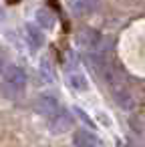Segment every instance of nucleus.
Wrapping results in <instances>:
<instances>
[{"label":"nucleus","mask_w":145,"mask_h":147,"mask_svg":"<svg viewBox=\"0 0 145 147\" xmlns=\"http://www.w3.org/2000/svg\"><path fill=\"white\" fill-rule=\"evenodd\" d=\"M26 73L24 69H20L18 65H8L2 71V87L10 93V95H18L26 89Z\"/></svg>","instance_id":"obj_1"},{"label":"nucleus","mask_w":145,"mask_h":147,"mask_svg":"<svg viewBox=\"0 0 145 147\" xmlns=\"http://www.w3.org/2000/svg\"><path fill=\"white\" fill-rule=\"evenodd\" d=\"M75 127V117L71 115V111L67 109H59L51 119H49V129L55 135H63L67 131H71Z\"/></svg>","instance_id":"obj_2"},{"label":"nucleus","mask_w":145,"mask_h":147,"mask_svg":"<svg viewBox=\"0 0 145 147\" xmlns=\"http://www.w3.org/2000/svg\"><path fill=\"white\" fill-rule=\"evenodd\" d=\"M59 109H61V105H59L57 97H53V95H38L34 101V111L47 119H51Z\"/></svg>","instance_id":"obj_3"},{"label":"nucleus","mask_w":145,"mask_h":147,"mask_svg":"<svg viewBox=\"0 0 145 147\" xmlns=\"http://www.w3.org/2000/svg\"><path fill=\"white\" fill-rule=\"evenodd\" d=\"M77 42H79L85 51H89V53H99V47H101L103 38H101V34H99L97 30L85 28V30H81V34L77 36Z\"/></svg>","instance_id":"obj_4"},{"label":"nucleus","mask_w":145,"mask_h":147,"mask_svg":"<svg viewBox=\"0 0 145 147\" xmlns=\"http://www.w3.org/2000/svg\"><path fill=\"white\" fill-rule=\"evenodd\" d=\"M34 20H36V26H40L42 30H53L57 24V16L51 8H38L34 12Z\"/></svg>","instance_id":"obj_5"},{"label":"nucleus","mask_w":145,"mask_h":147,"mask_svg":"<svg viewBox=\"0 0 145 147\" xmlns=\"http://www.w3.org/2000/svg\"><path fill=\"white\" fill-rule=\"evenodd\" d=\"M67 85H69L73 91H77V93L89 91V81H87V77H85L81 71H69V75H67Z\"/></svg>","instance_id":"obj_6"},{"label":"nucleus","mask_w":145,"mask_h":147,"mask_svg":"<svg viewBox=\"0 0 145 147\" xmlns=\"http://www.w3.org/2000/svg\"><path fill=\"white\" fill-rule=\"evenodd\" d=\"M24 36H26V42L32 47V49H40L45 45V34H42V28L40 26H34V24H26L24 26Z\"/></svg>","instance_id":"obj_7"},{"label":"nucleus","mask_w":145,"mask_h":147,"mask_svg":"<svg viewBox=\"0 0 145 147\" xmlns=\"http://www.w3.org/2000/svg\"><path fill=\"white\" fill-rule=\"evenodd\" d=\"M73 145L75 147H97V137L89 129H77L73 135Z\"/></svg>","instance_id":"obj_8"},{"label":"nucleus","mask_w":145,"mask_h":147,"mask_svg":"<svg viewBox=\"0 0 145 147\" xmlns=\"http://www.w3.org/2000/svg\"><path fill=\"white\" fill-rule=\"evenodd\" d=\"M113 87V95H115V101L119 103V107H123V109H127V111H131L133 109V95L125 89V87H117V85H111Z\"/></svg>","instance_id":"obj_9"},{"label":"nucleus","mask_w":145,"mask_h":147,"mask_svg":"<svg viewBox=\"0 0 145 147\" xmlns=\"http://www.w3.org/2000/svg\"><path fill=\"white\" fill-rule=\"evenodd\" d=\"M73 6H75V10L79 14H91V12L97 10L99 2H97V0H75Z\"/></svg>","instance_id":"obj_10"},{"label":"nucleus","mask_w":145,"mask_h":147,"mask_svg":"<svg viewBox=\"0 0 145 147\" xmlns=\"http://www.w3.org/2000/svg\"><path fill=\"white\" fill-rule=\"evenodd\" d=\"M40 75H42V79H45L47 83H53V81H55L53 69H51V65H49L47 61H42V63H40Z\"/></svg>","instance_id":"obj_11"}]
</instances>
